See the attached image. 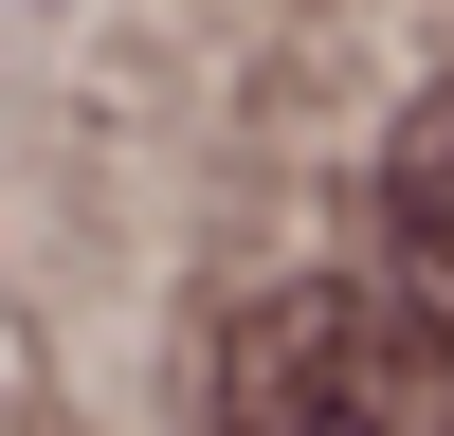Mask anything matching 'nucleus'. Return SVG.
<instances>
[{"instance_id":"obj_2","label":"nucleus","mask_w":454,"mask_h":436,"mask_svg":"<svg viewBox=\"0 0 454 436\" xmlns=\"http://www.w3.org/2000/svg\"><path fill=\"white\" fill-rule=\"evenodd\" d=\"M364 200H382V273L454 327V73L382 128V182H364Z\"/></svg>"},{"instance_id":"obj_1","label":"nucleus","mask_w":454,"mask_h":436,"mask_svg":"<svg viewBox=\"0 0 454 436\" xmlns=\"http://www.w3.org/2000/svg\"><path fill=\"white\" fill-rule=\"evenodd\" d=\"M200 436H454V327L400 273H291L218 327Z\"/></svg>"}]
</instances>
